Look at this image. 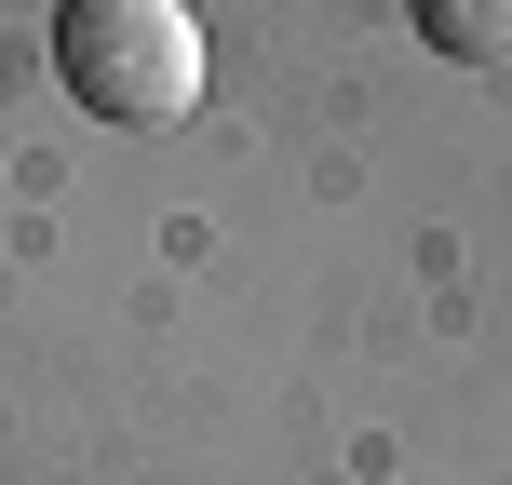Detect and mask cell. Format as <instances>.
Segmentation results:
<instances>
[{
    "label": "cell",
    "instance_id": "cell-1",
    "mask_svg": "<svg viewBox=\"0 0 512 485\" xmlns=\"http://www.w3.org/2000/svg\"><path fill=\"white\" fill-rule=\"evenodd\" d=\"M54 68L95 122H176L203 95V27H189V0H68Z\"/></svg>",
    "mask_w": 512,
    "mask_h": 485
},
{
    "label": "cell",
    "instance_id": "cell-2",
    "mask_svg": "<svg viewBox=\"0 0 512 485\" xmlns=\"http://www.w3.org/2000/svg\"><path fill=\"white\" fill-rule=\"evenodd\" d=\"M418 41L445 68H512V0H418Z\"/></svg>",
    "mask_w": 512,
    "mask_h": 485
}]
</instances>
